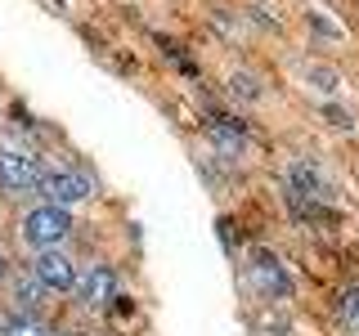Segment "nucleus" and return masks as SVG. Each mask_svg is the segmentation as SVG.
Segmentation results:
<instances>
[{
    "label": "nucleus",
    "mask_w": 359,
    "mask_h": 336,
    "mask_svg": "<svg viewBox=\"0 0 359 336\" xmlns=\"http://www.w3.org/2000/svg\"><path fill=\"white\" fill-rule=\"evenodd\" d=\"M27 274L50 291V296H72L76 274H81V260L72 255V246H50V251H36L27 260Z\"/></svg>",
    "instance_id": "39448f33"
},
{
    "label": "nucleus",
    "mask_w": 359,
    "mask_h": 336,
    "mask_svg": "<svg viewBox=\"0 0 359 336\" xmlns=\"http://www.w3.org/2000/svg\"><path fill=\"white\" fill-rule=\"evenodd\" d=\"M306 22H310V27H314V31H323V36H337V27H332V22H323L319 14H310Z\"/></svg>",
    "instance_id": "2eb2a0df"
},
{
    "label": "nucleus",
    "mask_w": 359,
    "mask_h": 336,
    "mask_svg": "<svg viewBox=\"0 0 359 336\" xmlns=\"http://www.w3.org/2000/svg\"><path fill=\"white\" fill-rule=\"evenodd\" d=\"M117 291H121L117 269H112L108 260H90V265H81V274H76L72 305L86 309V314H104L112 300H117Z\"/></svg>",
    "instance_id": "20e7f679"
},
{
    "label": "nucleus",
    "mask_w": 359,
    "mask_h": 336,
    "mask_svg": "<svg viewBox=\"0 0 359 336\" xmlns=\"http://www.w3.org/2000/svg\"><path fill=\"white\" fill-rule=\"evenodd\" d=\"M41 175H45V162L27 148V144H18V139L0 144V193L27 197V193H36Z\"/></svg>",
    "instance_id": "f03ea898"
},
{
    "label": "nucleus",
    "mask_w": 359,
    "mask_h": 336,
    "mask_svg": "<svg viewBox=\"0 0 359 336\" xmlns=\"http://www.w3.org/2000/svg\"><path fill=\"white\" fill-rule=\"evenodd\" d=\"M5 287H9V314H45V305H50V291L27 269H9Z\"/></svg>",
    "instance_id": "6e6552de"
},
{
    "label": "nucleus",
    "mask_w": 359,
    "mask_h": 336,
    "mask_svg": "<svg viewBox=\"0 0 359 336\" xmlns=\"http://www.w3.org/2000/svg\"><path fill=\"white\" fill-rule=\"evenodd\" d=\"M252 278H256V287H261V296L265 300H287L292 296V278H287V269L278 255H269V251H256V260H252Z\"/></svg>",
    "instance_id": "1a4fd4ad"
},
{
    "label": "nucleus",
    "mask_w": 359,
    "mask_h": 336,
    "mask_svg": "<svg viewBox=\"0 0 359 336\" xmlns=\"http://www.w3.org/2000/svg\"><path fill=\"white\" fill-rule=\"evenodd\" d=\"M337 314H341L346 328L359 332V283H346L341 291H337Z\"/></svg>",
    "instance_id": "ddd939ff"
},
{
    "label": "nucleus",
    "mask_w": 359,
    "mask_h": 336,
    "mask_svg": "<svg viewBox=\"0 0 359 336\" xmlns=\"http://www.w3.org/2000/svg\"><path fill=\"white\" fill-rule=\"evenodd\" d=\"M287 193L292 197H306V202L332 197V179L323 175L319 157H292V162H287Z\"/></svg>",
    "instance_id": "423d86ee"
},
{
    "label": "nucleus",
    "mask_w": 359,
    "mask_h": 336,
    "mask_svg": "<svg viewBox=\"0 0 359 336\" xmlns=\"http://www.w3.org/2000/svg\"><path fill=\"white\" fill-rule=\"evenodd\" d=\"M207 139H211V148H216L220 162H243L247 153H252V139H247V126L238 117H211L207 121Z\"/></svg>",
    "instance_id": "0eeeda50"
},
{
    "label": "nucleus",
    "mask_w": 359,
    "mask_h": 336,
    "mask_svg": "<svg viewBox=\"0 0 359 336\" xmlns=\"http://www.w3.org/2000/svg\"><path fill=\"white\" fill-rule=\"evenodd\" d=\"M224 94H229L233 104H243V108L265 104V81L256 72H247V67H238V72H229V81H224Z\"/></svg>",
    "instance_id": "9d476101"
},
{
    "label": "nucleus",
    "mask_w": 359,
    "mask_h": 336,
    "mask_svg": "<svg viewBox=\"0 0 359 336\" xmlns=\"http://www.w3.org/2000/svg\"><path fill=\"white\" fill-rule=\"evenodd\" d=\"M306 85H314L319 94H337V90H341V72L328 67V63H310L306 67Z\"/></svg>",
    "instance_id": "f8f14e48"
},
{
    "label": "nucleus",
    "mask_w": 359,
    "mask_h": 336,
    "mask_svg": "<svg viewBox=\"0 0 359 336\" xmlns=\"http://www.w3.org/2000/svg\"><path fill=\"white\" fill-rule=\"evenodd\" d=\"M0 336H59V332L50 328V318H45V314H5Z\"/></svg>",
    "instance_id": "9b49d317"
},
{
    "label": "nucleus",
    "mask_w": 359,
    "mask_h": 336,
    "mask_svg": "<svg viewBox=\"0 0 359 336\" xmlns=\"http://www.w3.org/2000/svg\"><path fill=\"white\" fill-rule=\"evenodd\" d=\"M72 233H76V216H72V211L54 206V202H41V197L32 202V206H22L18 220H14V238H18V246L27 255L50 251V246H67Z\"/></svg>",
    "instance_id": "f257e3e1"
},
{
    "label": "nucleus",
    "mask_w": 359,
    "mask_h": 336,
    "mask_svg": "<svg viewBox=\"0 0 359 336\" xmlns=\"http://www.w3.org/2000/svg\"><path fill=\"white\" fill-rule=\"evenodd\" d=\"M5 278H9V251L0 246V287H5Z\"/></svg>",
    "instance_id": "dca6fc26"
},
{
    "label": "nucleus",
    "mask_w": 359,
    "mask_h": 336,
    "mask_svg": "<svg viewBox=\"0 0 359 336\" xmlns=\"http://www.w3.org/2000/svg\"><path fill=\"white\" fill-rule=\"evenodd\" d=\"M99 193V184L90 179V171H81V166H45L41 184H36V197L41 202H54V206H86L90 197Z\"/></svg>",
    "instance_id": "7ed1b4c3"
},
{
    "label": "nucleus",
    "mask_w": 359,
    "mask_h": 336,
    "mask_svg": "<svg viewBox=\"0 0 359 336\" xmlns=\"http://www.w3.org/2000/svg\"><path fill=\"white\" fill-rule=\"evenodd\" d=\"M323 112H328V121H332V126H337V130H355V121H351V112H341V108H323Z\"/></svg>",
    "instance_id": "4468645a"
}]
</instances>
